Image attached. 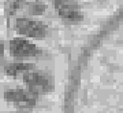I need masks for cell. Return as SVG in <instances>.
Segmentation results:
<instances>
[{
  "label": "cell",
  "mask_w": 123,
  "mask_h": 113,
  "mask_svg": "<svg viewBox=\"0 0 123 113\" xmlns=\"http://www.w3.org/2000/svg\"><path fill=\"white\" fill-rule=\"evenodd\" d=\"M34 69V65L30 63H10L5 66V72L9 76H16L21 73H28V71H31Z\"/></svg>",
  "instance_id": "cell-6"
},
{
  "label": "cell",
  "mask_w": 123,
  "mask_h": 113,
  "mask_svg": "<svg viewBox=\"0 0 123 113\" xmlns=\"http://www.w3.org/2000/svg\"><path fill=\"white\" fill-rule=\"evenodd\" d=\"M10 51L13 57L16 59H27L36 56L40 52V50L34 43L20 37H16L11 40Z\"/></svg>",
  "instance_id": "cell-3"
},
{
  "label": "cell",
  "mask_w": 123,
  "mask_h": 113,
  "mask_svg": "<svg viewBox=\"0 0 123 113\" xmlns=\"http://www.w3.org/2000/svg\"><path fill=\"white\" fill-rule=\"evenodd\" d=\"M4 98L7 102H12V104L21 108L32 107L36 104V95L29 90L19 88L9 89L5 91Z\"/></svg>",
  "instance_id": "cell-4"
},
{
  "label": "cell",
  "mask_w": 123,
  "mask_h": 113,
  "mask_svg": "<svg viewBox=\"0 0 123 113\" xmlns=\"http://www.w3.org/2000/svg\"><path fill=\"white\" fill-rule=\"evenodd\" d=\"M15 30L20 34L34 38H43L47 34V27L45 24L26 17L16 19Z\"/></svg>",
  "instance_id": "cell-2"
},
{
  "label": "cell",
  "mask_w": 123,
  "mask_h": 113,
  "mask_svg": "<svg viewBox=\"0 0 123 113\" xmlns=\"http://www.w3.org/2000/svg\"><path fill=\"white\" fill-rule=\"evenodd\" d=\"M45 9H46V7L44 4H42L40 2H34L30 5L29 11H30V13H32L34 15H39L44 12Z\"/></svg>",
  "instance_id": "cell-7"
},
{
  "label": "cell",
  "mask_w": 123,
  "mask_h": 113,
  "mask_svg": "<svg viewBox=\"0 0 123 113\" xmlns=\"http://www.w3.org/2000/svg\"><path fill=\"white\" fill-rule=\"evenodd\" d=\"M54 5L61 17L67 19L69 21L75 20L78 17V12L74 5L68 0H55Z\"/></svg>",
  "instance_id": "cell-5"
},
{
  "label": "cell",
  "mask_w": 123,
  "mask_h": 113,
  "mask_svg": "<svg viewBox=\"0 0 123 113\" xmlns=\"http://www.w3.org/2000/svg\"><path fill=\"white\" fill-rule=\"evenodd\" d=\"M23 80L26 83L28 90L35 95L48 92L53 88L51 77L42 72H28L24 75Z\"/></svg>",
  "instance_id": "cell-1"
}]
</instances>
